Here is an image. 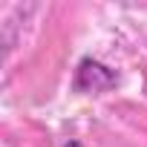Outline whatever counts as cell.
I'll list each match as a JSON object with an SVG mask.
<instances>
[{"label":"cell","mask_w":147,"mask_h":147,"mask_svg":"<svg viewBox=\"0 0 147 147\" xmlns=\"http://www.w3.org/2000/svg\"><path fill=\"white\" fill-rule=\"evenodd\" d=\"M66 147H81V144H66Z\"/></svg>","instance_id":"obj_1"}]
</instances>
